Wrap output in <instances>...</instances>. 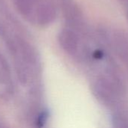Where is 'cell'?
<instances>
[{
  "label": "cell",
  "mask_w": 128,
  "mask_h": 128,
  "mask_svg": "<svg viewBox=\"0 0 128 128\" xmlns=\"http://www.w3.org/2000/svg\"><path fill=\"white\" fill-rule=\"evenodd\" d=\"M60 42L64 48H66L68 51L73 50L76 48L77 40L75 36L69 32H66L60 34Z\"/></svg>",
  "instance_id": "6da1fadb"
},
{
  "label": "cell",
  "mask_w": 128,
  "mask_h": 128,
  "mask_svg": "<svg viewBox=\"0 0 128 128\" xmlns=\"http://www.w3.org/2000/svg\"><path fill=\"white\" fill-rule=\"evenodd\" d=\"M48 118V112L47 111L41 112L36 120V127L38 128H42L46 124Z\"/></svg>",
  "instance_id": "7a4b0ae2"
}]
</instances>
